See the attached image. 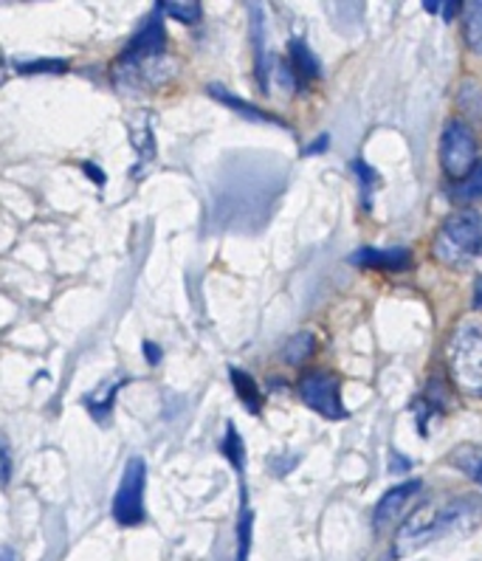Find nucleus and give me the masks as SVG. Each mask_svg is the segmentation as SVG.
Returning <instances> with one entry per match:
<instances>
[{
    "instance_id": "19",
    "label": "nucleus",
    "mask_w": 482,
    "mask_h": 561,
    "mask_svg": "<svg viewBox=\"0 0 482 561\" xmlns=\"http://www.w3.org/2000/svg\"><path fill=\"white\" fill-rule=\"evenodd\" d=\"M243 455H245L243 440H240L238 430H234V423H229V426H226V437H223V457L231 462V466H234V469L243 471Z\"/></svg>"
},
{
    "instance_id": "29",
    "label": "nucleus",
    "mask_w": 482,
    "mask_h": 561,
    "mask_svg": "<svg viewBox=\"0 0 482 561\" xmlns=\"http://www.w3.org/2000/svg\"><path fill=\"white\" fill-rule=\"evenodd\" d=\"M457 9L460 7H457L455 0H443V18H446V21H451V18H455Z\"/></svg>"
},
{
    "instance_id": "13",
    "label": "nucleus",
    "mask_w": 482,
    "mask_h": 561,
    "mask_svg": "<svg viewBox=\"0 0 482 561\" xmlns=\"http://www.w3.org/2000/svg\"><path fill=\"white\" fill-rule=\"evenodd\" d=\"M451 462H455L460 471H466L471 480L482 485V449H477V446H460V449H455V455H451Z\"/></svg>"
},
{
    "instance_id": "6",
    "label": "nucleus",
    "mask_w": 482,
    "mask_h": 561,
    "mask_svg": "<svg viewBox=\"0 0 482 561\" xmlns=\"http://www.w3.org/2000/svg\"><path fill=\"white\" fill-rule=\"evenodd\" d=\"M297 387L302 401L308 403L313 412L331 417V421L347 417L342 403V392H338V378L333 376V373H324V370L305 373V376L299 378Z\"/></svg>"
},
{
    "instance_id": "31",
    "label": "nucleus",
    "mask_w": 482,
    "mask_h": 561,
    "mask_svg": "<svg viewBox=\"0 0 482 561\" xmlns=\"http://www.w3.org/2000/svg\"><path fill=\"white\" fill-rule=\"evenodd\" d=\"M474 308L477 311L482 308V277H477V285H474Z\"/></svg>"
},
{
    "instance_id": "18",
    "label": "nucleus",
    "mask_w": 482,
    "mask_h": 561,
    "mask_svg": "<svg viewBox=\"0 0 482 561\" xmlns=\"http://www.w3.org/2000/svg\"><path fill=\"white\" fill-rule=\"evenodd\" d=\"M353 170H356L358 181H362V201H364V209H370L372 204V192H376V184H378V172L372 170L367 161L356 159L353 161Z\"/></svg>"
},
{
    "instance_id": "5",
    "label": "nucleus",
    "mask_w": 482,
    "mask_h": 561,
    "mask_svg": "<svg viewBox=\"0 0 482 561\" xmlns=\"http://www.w3.org/2000/svg\"><path fill=\"white\" fill-rule=\"evenodd\" d=\"M440 161L443 170L449 172L451 179H469L477 170V141L469 125H462L460 119L449 122L443 130L440 141Z\"/></svg>"
},
{
    "instance_id": "20",
    "label": "nucleus",
    "mask_w": 482,
    "mask_h": 561,
    "mask_svg": "<svg viewBox=\"0 0 482 561\" xmlns=\"http://www.w3.org/2000/svg\"><path fill=\"white\" fill-rule=\"evenodd\" d=\"M161 9H164L170 18H175V21H181V23H198L200 21V3H195V0H184V3L167 0V3H161Z\"/></svg>"
},
{
    "instance_id": "33",
    "label": "nucleus",
    "mask_w": 482,
    "mask_h": 561,
    "mask_svg": "<svg viewBox=\"0 0 482 561\" xmlns=\"http://www.w3.org/2000/svg\"><path fill=\"white\" fill-rule=\"evenodd\" d=\"M3 561H12V550L3 548Z\"/></svg>"
},
{
    "instance_id": "26",
    "label": "nucleus",
    "mask_w": 482,
    "mask_h": 561,
    "mask_svg": "<svg viewBox=\"0 0 482 561\" xmlns=\"http://www.w3.org/2000/svg\"><path fill=\"white\" fill-rule=\"evenodd\" d=\"M85 172H88V175H91L93 181H96V186H105L107 179H105V172H102L100 167L91 164V161H85Z\"/></svg>"
},
{
    "instance_id": "1",
    "label": "nucleus",
    "mask_w": 482,
    "mask_h": 561,
    "mask_svg": "<svg viewBox=\"0 0 482 561\" xmlns=\"http://www.w3.org/2000/svg\"><path fill=\"white\" fill-rule=\"evenodd\" d=\"M482 522V500L480 496H457L446 505H423L410 519L403 522L395 536L398 556L412 553L435 539L446 536L469 534Z\"/></svg>"
},
{
    "instance_id": "10",
    "label": "nucleus",
    "mask_w": 482,
    "mask_h": 561,
    "mask_svg": "<svg viewBox=\"0 0 482 561\" xmlns=\"http://www.w3.org/2000/svg\"><path fill=\"white\" fill-rule=\"evenodd\" d=\"M209 93H211V96H215V100H218V102H223L226 107H231V111L243 113L245 119H254V122H274V125H283V122H279V119H274L272 113L260 111V107H254L252 102L238 100V96H234V93H231V91H226V88L209 85Z\"/></svg>"
},
{
    "instance_id": "7",
    "label": "nucleus",
    "mask_w": 482,
    "mask_h": 561,
    "mask_svg": "<svg viewBox=\"0 0 482 561\" xmlns=\"http://www.w3.org/2000/svg\"><path fill=\"white\" fill-rule=\"evenodd\" d=\"M164 41H167L164 23H161V14L156 12L150 21L141 26V32L133 37L130 46H127V51H125V57H122V60L139 62V60H147V57H156V54H161V48H164Z\"/></svg>"
},
{
    "instance_id": "30",
    "label": "nucleus",
    "mask_w": 482,
    "mask_h": 561,
    "mask_svg": "<svg viewBox=\"0 0 482 561\" xmlns=\"http://www.w3.org/2000/svg\"><path fill=\"white\" fill-rule=\"evenodd\" d=\"M322 150H328V136H322V139L317 141V145L308 147V150H305V156H313V152H322Z\"/></svg>"
},
{
    "instance_id": "21",
    "label": "nucleus",
    "mask_w": 482,
    "mask_h": 561,
    "mask_svg": "<svg viewBox=\"0 0 482 561\" xmlns=\"http://www.w3.org/2000/svg\"><path fill=\"white\" fill-rule=\"evenodd\" d=\"M460 107L469 116H477V119H482V88L477 85V82H462L460 88Z\"/></svg>"
},
{
    "instance_id": "4",
    "label": "nucleus",
    "mask_w": 482,
    "mask_h": 561,
    "mask_svg": "<svg viewBox=\"0 0 482 561\" xmlns=\"http://www.w3.org/2000/svg\"><path fill=\"white\" fill-rule=\"evenodd\" d=\"M145 480L147 466L141 457H130L122 474L119 491L113 494V519L130 528L145 519Z\"/></svg>"
},
{
    "instance_id": "3",
    "label": "nucleus",
    "mask_w": 482,
    "mask_h": 561,
    "mask_svg": "<svg viewBox=\"0 0 482 561\" xmlns=\"http://www.w3.org/2000/svg\"><path fill=\"white\" fill-rule=\"evenodd\" d=\"M449 373L457 390L482 398V331L460 328L449 342Z\"/></svg>"
},
{
    "instance_id": "14",
    "label": "nucleus",
    "mask_w": 482,
    "mask_h": 561,
    "mask_svg": "<svg viewBox=\"0 0 482 561\" xmlns=\"http://www.w3.org/2000/svg\"><path fill=\"white\" fill-rule=\"evenodd\" d=\"M252 34H254V46H257V77L260 85L268 88V68H265V34H263V7H252Z\"/></svg>"
},
{
    "instance_id": "23",
    "label": "nucleus",
    "mask_w": 482,
    "mask_h": 561,
    "mask_svg": "<svg viewBox=\"0 0 482 561\" xmlns=\"http://www.w3.org/2000/svg\"><path fill=\"white\" fill-rule=\"evenodd\" d=\"M68 68L66 60H37V62H21L23 73H62Z\"/></svg>"
},
{
    "instance_id": "24",
    "label": "nucleus",
    "mask_w": 482,
    "mask_h": 561,
    "mask_svg": "<svg viewBox=\"0 0 482 561\" xmlns=\"http://www.w3.org/2000/svg\"><path fill=\"white\" fill-rule=\"evenodd\" d=\"M116 390H119V387L113 383V387H111V390H107V396L102 398V401H96V398H88V412H91V415L96 417V421H102V417H105L107 412H111L113 398H116Z\"/></svg>"
},
{
    "instance_id": "27",
    "label": "nucleus",
    "mask_w": 482,
    "mask_h": 561,
    "mask_svg": "<svg viewBox=\"0 0 482 561\" xmlns=\"http://www.w3.org/2000/svg\"><path fill=\"white\" fill-rule=\"evenodd\" d=\"M390 457H392V466H390L392 474H398V471H406V469H410V466H412L410 460H401V455H398V451H392Z\"/></svg>"
},
{
    "instance_id": "12",
    "label": "nucleus",
    "mask_w": 482,
    "mask_h": 561,
    "mask_svg": "<svg viewBox=\"0 0 482 561\" xmlns=\"http://www.w3.org/2000/svg\"><path fill=\"white\" fill-rule=\"evenodd\" d=\"M313 351H317V336L313 333H297L283 347V358L285 364H302L305 358H311Z\"/></svg>"
},
{
    "instance_id": "25",
    "label": "nucleus",
    "mask_w": 482,
    "mask_h": 561,
    "mask_svg": "<svg viewBox=\"0 0 482 561\" xmlns=\"http://www.w3.org/2000/svg\"><path fill=\"white\" fill-rule=\"evenodd\" d=\"M0 457H3V485H9V480H12V451H9L7 443H3V451H0Z\"/></svg>"
},
{
    "instance_id": "22",
    "label": "nucleus",
    "mask_w": 482,
    "mask_h": 561,
    "mask_svg": "<svg viewBox=\"0 0 482 561\" xmlns=\"http://www.w3.org/2000/svg\"><path fill=\"white\" fill-rule=\"evenodd\" d=\"M249 548H252V511H240V525H238V561L249 559Z\"/></svg>"
},
{
    "instance_id": "28",
    "label": "nucleus",
    "mask_w": 482,
    "mask_h": 561,
    "mask_svg": "<svg viewBox=\"0 0 482 561\" xmlns=\"http://www.w3.org/2000/svg\"><path fill=\"white\" fill-rule=\"evenodd\" d=\"M145 353H147V362H150V364H159L161 362V351L152 342H145Z\"/></svg>"
},
{
    "instance_id": "17",
    "label": "nucleus",
    "mask_w": 482,
    "mask_h": 561,
    "mask_svg": "<svg viewBox=\"0 0 482 561\" xmlns=\"http://www.w3.org/2000/svg\"><path fill=\"white\" fill-rule=\"evenodd\" d=\"M451 198H457V201L482 198V164H477V170L471 172L469 179H462L460 184L451 186Z\"/></svg>"
},
{
    "instance_id": "15",
    "label": "nucleus",
    "mask_w": 482,
    "mask_h": 561,
    "mask_svg": "<svg viewBox=\"0 0 482 561\" xmlns=\"http://www.w3.org/2000/svg\"><path fill=\"white\" fill-rule=\"evenodd\" d=\"M466 41L471 51L482 54V0L466 7Z\"/></svg>"
},
{
    "instance_id": "9",
    "label": "nucleus",
    "mask_w": 482,
    "mask_h": 561,
    "mask_svg": "<svg viewBox=\"0 0 482 561\" xmlns=\"http://www.w3.org/2000/svg\"><path fill=\"white\" fill-rule=\"evenodd\" d=\"M410 249H358L351 257L353 265H367V268L401 271L410 265Z\"/></svg>"
},
{
    "instance_id": "16",
    "label": "nucleus",
    "mask_w": 482,
    "mask_h": 561,
    "mask_svg": "<svg viewBox=\"0 0 482 561\" xmlns=\"http://www.w3.org/2000/svg\"><path fill=\"white\" fill-rule=\"evenodd\" d=\"M288 51H291V60H294V68H297L302 77H319V60L311 54V48L305 46L302 41H291V46H288Z\"/></svg>"
},
{
    "instance_id": "2",
    "label": "nucleus",
    "mask_w": 482,
    "mask_h": 561,
    "mask_svg": "<svg viewBox=\"0 0 482 561\" xmlns=\"http://www.w3.org/2000/svg\"><path fill=\"white\" fill-rule=\"evenodd\" d=\"M482 254V215L460 209L446 218L435 240V257L446 265H466Z\"/></svg>"
},
{
    "instance_id": "11",
    "label": "nucleus",
    "mask_w": 482,
    "mask_h": 561,
    "mask_svg": "<svg viewBox=\"0 0 482 561\" xmlns=\"http://www.w3.org/2000/svg\"><path fill=\"white\" fill-rule=\"evenodd\" d=\"M229 376H231V383H234V392H238L240 401L249 407V412H252V415H257V412L263 410V396H260L254 378L245 376V373L238 370V367H231Z\"/></svg>"
},
{
    "instance_id": "32",
    "label": "nucleus",
    "mask_w": 482,
    "mask_h": 561,
    "mask_svg": "<svg viewBox=\"0 0 482 561\" xmlns=\"http://www.w3.org/2000/svg\"><path fill=\"white\" fill-rule=\"evenodd\" d=\"M423 9H426V12H443V0H426V3H423Z\"/></svg>"
},
{
    "instance_id": "8",
    "label": "nucleus",
    "mask_w": 482,
    "mask_h": 561,
    "mask_svg": "<svg viewBox=\"0 0 482 561\" xmlns=\"http://www.w3.org/2000/svg\"><path fill=\"white\" fill-rule=\"evenodd\" d=\"M417 491H421V480L401 482V485H395V489L387 491V494L378 500L376 511H372V525H376V530L387 528L390 522H395V516L401 514L403 505H406V502H410Z\"/></svg>"
}]
</instances>
